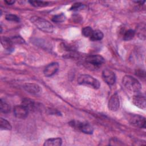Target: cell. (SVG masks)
I'll use <instances>...</instances> for the list:
<instances>
[{"label":"cell","instance_id":"6da1fadb","mask_svg":"<svg viewBox=\"0 0 146 146\" xmlns=\"http://www.w3.org/2000/svg\"><path fill=\"white\" fill-rule=\"evenodd\" d=\"M30 22L37 29L44 33H51L54 31L53 25L47 20L38 16H33L30 18Z\"/></svg>","mask_w":146,"mask_h":146},{"label":"cell","instance_id":"7a4b0ae2","mask_svg":"<svg viewBox=\"0 0 146 146\" xmlns=\"http://www.w3.org/2000/svg\"><path fill=\"white\" fill-rule=\"evenodd\" d=\"M122 83L127 90L133 92L137 93L141 88V85L139 80L131 75H125L122 79Z\"/></svg>","mask_w":146,"mask_h":146},{"label":"cell","instance_id":"3957f363","mask_svg":"<svg viewBox=\"0 0 146 146\" xmlns=\"http://www.w3.org/2000/svg\"><path fill=\"white\" fill-rule=\"evenodd\" d=\"M77 81L79 84L88 86L94 89H98L100 86V83L98 79L87 74L80 75Z\"/></svg>","mask_w":146,"mask_h":146},{"label":"cell","instance_id":"277c9868","mask_svg":"<svg viewBox=\"0 0 146 146\" xmlns=\"http://www.w3.org/2000/svg\"><path fill=\"white\" fill-rule=\"evenodd\" d=\"M69 124L73 128L86 134H92L93 133L94 128L88 123L72 120L71 122H70Z\"/></svg>","mask_w":146,"mask_h":146},{"label":"cell","instance_id":"5b68a950","mask_svg":"<svg viewBox=\"0 0 146 146\" xmlns=\"http://www.w3.org/2000/svg\"><path fill=\"white\" fill-rule=\"evenodd\" d=\"M127 119L129 124L133 126L141 128H145V119L143 116L137 114H129Z\"/></svg>","mask_w":146,"mask_h":146},{"label":"cell","instance_id":"8992f818","mask_svg":"<svg viewBox=\"0 0 146 146\" xmlns=\"http://www.w3.org/2000/svg\"><path fill=\"white\" fill-rule=\"evenodd\" d=\"M29 110L23 104L18 105L14 107L13 112L14 116L18 119H25L29 113Z\"/></svg>","mask_w":146,"mask_h":146},{"label":"cell","instance_id":"52a82bcc","mask_svg":"<svg viewBox=\"0 0 146 146\" xmlns=\"http://www.w3.org/2000/svg\"><path fill=\"white\" fill-rule=\"evenodd\" d=\"M120 107V98L117 93H114L110 98L108 103V108L109 110L115 112Z\"/></svg>","mask_w":146,"mask_h":146},{"label":"cell","instance_id":"ba28073f","mask_svg":"<svg viewBox=\"0 0 146 146\" xmlns=\"http://www.w3.org/2000/svg\"><path fill=\"white\" fill-rule=\"evenodd\" d=\"M86 62L94 67H99L104 63V59L99 55H92L86 57Z\"/></svg>","mask_w":146,"mask_h":146},{"label":"cell","instance_id":"9c48e42d","mask_svg":"<svg viewBox=\"0 0 146 146\" xmlns=\"http://www.w3.org/2000/svg\"><path fill=\"white\" fill-rule=\"evenodd\" d=\"M102 78L108 85L113 84L116 81L115 74L109 69H105L102 72Z\"/></svg>","mask_w":146,"mask_h":146},{"label":"cell","instance_id":"30bf717a","mask_svg":"<svg viewBox=\"0 0 146 146\" xmlns=\"http://www.w3.org/2000/svg\"><path fill=\"white\" fill-rule=\"evenodd\" d=\"M146 99L144 95L137 94L132 98V102L135 106L142 110H145L146 107Z\"/></svg>","mask_w":146,"mask_h":146},{"label":"cell","instance_id":"8fae6325","mask_svg":"<svg viewBox=\"0 0 146 146\" xmlns=\"http://www.w3.org/2000/svg\"><path fill=\"white\" fill-rule=\"evenodd\" d=\"M59 64L57 62H52L46 66L43 70L44 75L47 77L54 75L59 69Z\"/></svg>","mask_w":146,"mask_h":146},{"label":"cell","instance_id":"7c38bea8","mask_svg":"<svg viewBox=\"0 0 146 146\" xmlns=\"http://www.w3.org/2000/svg\"><path fill=\"white\" fill-rule=\"evenodd\" d=\"M23 88L27 92L33 95H38L42 91V88L40 86L35 83H25L23 85Z\"/></svg>","mask_w":146,"mask_h":146},{"label":"cell","instance_id":"4fadbf2b","mask_svg":"<svg viewBox=\"0 0 146 146\" xmlns=\"http://www.w3.org/2000/svg\"><path fill=\"white\" fill-rule=\"evenodd\" d=\"M1 44L3 47L7 51H13L14 49L13 43L10 38L3 36L1 38Z\"/></svg>","mask_w":146,"mask_h":146},{"label":"cell","instance_id":"5bb4252c","mask_svg":"<svg viewBox=\"0 0 146 146\" xmlns=\"http://www.w3.org/2000/svg\"><path fill=\"white\" fill-rule=\"evenodd\" d=\"M62 144V140L59 137L50 138L45 140L44 146H60Z\"/></svg>","mask_w":146,"mask_h":146},{"label":"cell","instance_id":"9a60e30c","mask_svg":"<svg viewBox=\"0 0 146 146\" xmlns=\"http://www.w3.org/2000/svg\"><path fill=\"white\" fill-rule=\"evenodd\" d=\"M103 33L99 30H94L92 35L90 37V39L92 41H98L100 40L103 38Z\"/></svg>","mask_w":146,"mask_h":146},{"label":"cell","instance_id":"2e32d148","mask_svg":"<svg viewBox=\"0 0 146 146\" xmlns=\"http://www.w3.org/2000/svg\"><path fill=\"white\" fill-rule=\"evenodd\" d=\"M0 129L1 130H11L12 126L7 120L1 117L0 119Z\"/></svg>","mask_w":146,"mask_h":146},{"label":"cell","instance_id":"e0dca14e","mask_svg":"<svg viewBox=\"0 0 146 146\" xmlns=\"http://www.w3.org/2000/svg\"><path fill=\"white\" fill-rule=\"evenodd\" d=\"M0 110L1 112H3L4 113H7L10 111V106L5 101L1 100Z\"/></svg>","mask_w":146,"mask_h":146},{"label":"cell","instance_id":"ac0fdd59","mask_svg":"<svg viewBox=\"0 0 146 146\" xmlns=\"http://www.w3.org/2000/svg\"><path fill=\"white\" fill-rule=\"evenodd\" d=\"M135 35V31L133 30L129 29L127 30L123 35V39L124 40H129L133 38Z\"/></svg>","mask_w":146,"mask_h":146},{"label":"cell","instance_id":"d6986e66","mask_svg":"<svg viewBox=\"0 0 146 146\" xmlns=\"http://www.w3.org/2000/svg\"><path fill=\"white\" fill-rule=\"evenodd\" d=\"M66 17L65 15L63 13H60V14L54 15L52 17L51 20L54 22L59 23V22H64L66 20Z\"/></svg>","mask_w":146,"mask_h":146},{"label":"cell","instance_id":"ffe728a7","mask_svg":"<svg viewBox=\"0 0 146 146\" xmlns=\"http://www.w3.org/2000/svg\"><path fill=\"white\" fill-rule=\"evenodd\" d=\"M29 3L35 7H44L48 5V2L43 1H30Z\"/></svg>","mask_w":146,"mask_h":146},{"label":"cell","instance_id":"44dd1931","mask_svg":"<svg viewBox=\"0 0 146 146\" xmlns=\"http://www.w3.org/2000/svg\"><path fill=\"white\" fill-rule=\"evenodd\" d=\"M94 30L90 26H86L82 29V34L85 37H90L92 35Z\"/></svg>","mask_w":146,"mask_h":146},{"label":"cell","instance_id":"7402d4cb","mask_svg":"<svg viewBox=\"0 0 146 146\" xmlns=\"http://www.w3.org/2000/svg\"><path fill=\"white\" fill-rule=\"evenodd\" d=\"M5 18L6 20L9 21L15 22H19V18L14 14H7L5 17Z\"/></svg>","mask_w":146,"mask_h":146},{"label":"cell","instance_id":"603a6c76","mask_svg":"<svg viewBox=\"0 0 146 146\" xmlns=\"http://www.w3.org/2000/svg\"><path fill=\"white\" fill-rule=\"evenodd\" d=\"M10 39H11V41L13 42V44H22V43H25L24 39L19 36H14Z\"/></svg>","mask_w":146,"mask_h":146},{"label":"cell","instance_id":"cb8c5ba5","mask_svg":"<svg viewBox=\"0 0 146 146\" xmlns=\"http://www.w3.org/2000/svg\"><path fill=\"white\" fill-rule=\"evenodd\" d=\"M82 6H83V4H82L81 3H79V2L75 3L71 6V7L70 8V10H76L79 9L80 7H81Z\"/></svg>","mask_w":146,"mask_h":146},{"label":"cell","instance_id":"d4e9b609","mask_svg":"<svg viewBox=\"0 0 146 146\" xmlns=\"http://www.w3.org/2000/svg\"><path fill=\"white\" fill-rule=\"evenodd\" d=\"M5 2L6 3H7V5H13V3H15V1H5Z\"/></svg>","mask_w":146,"mask_h":146}]
</instances>
